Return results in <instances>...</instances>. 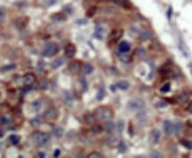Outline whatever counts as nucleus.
Returning <instances> with one entry per match:
<instances>
[{
  "label": "nucleus",
  "instance_id": "1",
  "mask_svg": "<svg viewBox=\"0 0 192 158\" xmlns=\"http://www.w3.org/2000/svg\"><path fill=\"white\" fill-rule=\"evenodd\" d=\"M95 117L98 121L102 122H108L111 121L113 118V111L111 108L106 107V106H100L95 110Z\"/></svg>",
  "mask_w": 192,
  "mask_h": 158
},
{
  "label": "nucleus",
  "instance_id": "2",
  "mask_svg": "<svg viewBox=\"0 0 192 158\" xmlns=\"http://www.w3.org/2000/svg\"><path fill=\"white\" fill-rule=\"evenodd\" d=\"M31 142L34 144L35 146H39V148H42V146L46 145L49 141V136L45 132H35L31 135L30 137Z\"/></svg>",
  "mask_w": 192,
  "mask_h": 158
},
{
  "label": "nucleus",
  "instance_id": "3",
  "mask_svg": "<svg viewBox=\"0 0 192 158\" xmlns=\"http://www.w3.org/2000/svg\"><path fill=\"white\" fill-rule=\"evenodd\" d=\"M60 51V46L57 44V43H47V44L44 46L43 51H42V55L44 57H52V56L57 55Z\"/></svg>",
  "mask_w": 192,
  "mask_h": 158
},
{
  "label": "nucleus",
  "instance_id": "4",
  "mask_svg": "<svg viewBox=\"0 0 192 158\" xmlns=\"http://www.w3.org/2000/svg\"><path fill=\"white\" fill-rule=\"evenodd\" d=\"M144 107V101L141 99H133V101H129L128 108L132 111H137V110H141Z\"/></svg>",
  "mask_w": 192,
  "mask_h": 158
},
{
  "label": "nucleus",
  "instance_id": "5",
  "mask_svg": "<svg viewBox=\"0 0 192 158\" xmlns=\"http://www.w3.org/2000/svg\"><path fill=\"white\" fill-rule=\"evenodd\" d=\"M122 37H123L122 29H113V30L111 31L110 34H109V42L115 43V42H117Z\"/></svg>",
  "mask_w": 192,
  "mask_h": 158
},
{
  "label": "nucleus",
  "instance_id": "6",
  "mask_svg": "<svg viewBox=\"0 0 192 158\" xmlns=\"http://www.w3.org/2000/svg\"><path fill=\"white\" fill-rule=\"evenodd\" d=\"M43 117H44V119L49 120V121H51V120H55L58 117V110L56 109V108H53V107L48 108V109L43 113Z\"/></svg>",
  "mask_w": 192,
  "mask_h": 158
},
{
  "label": "nucleus",
  "instance_id": "7",
  "mask_svg": "<svg viewBox=\"0 0 192 158\" xmlns=\"http://www.w3.org/2000/svg\"><path fill=\"white\" fill-rule=\"evenodd\" d=\"M35 80H36L35 75L34 74H31V73L26 74V75L23 77V83H24V85H26V87H30V85H32L33 83L35 82Z\"/></svg>",
  "mask_w": 192,
  "mask_h": 158
},
{
  "label": "nucleus",
  "instance_id": "8",
  "mask_svg": "<svg viewBox=\"0 0 192 158\" xmlns=\"http://www.w3.org/2000/svg\"><path fill=\"white\" fill-rule=\"evenodd\" d=\"M151 142L153 144H158L161 139V132L159 129H154L151 134Z\"/></svg>",
  "mask_w": 192,
  "mask_h": 158
},
{
  "label": "nucleus",
  "instance_id": "9",
  "mask_svg": "<svg viewBox=\"0 0 192 158\" xmlns=\"http://www.w3.org/2000/svg\"><path fill=\"white\" fill-rule=\"evenodd\" d=\"M66 58H73L76 53V46L74 44H67L64 48Z\"/></svg>",
  "mask_w": 192,
  "mask_h": 158
},
{
  "label": "nucleus",
  "instance_id": "10",
  "mask_svg": "<svg viewBox=\"0 0 192 158\" xmlns=\"http://www.w3.org/2000/svg\"><path fill=\"white\" fill-rule=\"evenodd\" d=\"M117 48H119V51H122V53H129L131 46L127 41H122V42H120Z\"/></svg>",
  "mask_w": 192,
  "mask_h": 158
},
{
  "label": "nucleus",
  "instance_id": "11",
  "mask_svg": "<svg viewBox=\"0 0 192 158\" xmlns=\"http://www.w3.org/2000/svg\"><path fill=\"white\" fill-rule=\"evenodd\" d=\"M184 132V124L182 123V122H176L175 124H174V128H173V132L176 135V136H179L182 132Z\"/></svg>",
  "mask_w": 192,
  "mask_h": 158
},
{
  "label": "nucleus",
  "instance_id": "12",
  "mask_svg": "<svg viewBox=\"0 0 192 158\" xmlns=\"http://www.w3.org/2000/svg\"><path fill=\"white\" fill-rule=\"evenodd\" d=\"M174 124L171 121H164L163 122V130L167 135H171L173 132Z\"/></svg>",
  "mask_w": 192,
  "mask_h": 158
},
{
  "label": "nucleus",
  "instance_id": "13",
  "mask_svg": "<svg viewBox=\"0 0 192 158\" xmlns=\"http://www.w3.org/2000/svg\"><path fill=\"white\" fill-rule=\"evenodd\" d=\"M112 1L124 9H131V6H132V4L129 0H112Z\"/></svg>",
  "mask_w": 192,
  "mask_h": 158
},
{
  "label": "nucleus",
  "instance_id": "14",
  "mask_svg": "<svg viewBox=\"0 0 192 158\" xmlns=\"http://www.w3.org/2000/svg\"><path fill=\"white\" fill-rule=\"evenodd\" d=\"M81 69H82V66L79 61H73V62H71L70 71L72 72V73H78Z\"/></svg>",
  "mask_w": 192,
  "mask_h": 158
},
{
  "label": "nucleus",
  "instance_id": "15",
  "mask_svg": "<svg viewBox=\"0 0 192 158\" xmlns=\"http://www.w3.org/2000/svg\"><path fill=\"white\" fill-rule=\"evenodd\" d=\"M117 57H119V59L124 63H129L131 61V56L129 55L128 53H122V51H119Z\"/></svg>",
  "mask_w": 192,
  "mask_h": 158
},
{
  "label": "nucleus",
  "instance_id": "16",
  "mask_svg": "<svg viewBox=\"0 0 192 158\" xmlns=\"http://www.w3.org/2000/svg\"><path fill=\"white\" fill-rule=\"evenodd\" d=\"M63 64H64V58L63 57H58L52 61V63H51V67L56 69H59V67L62 66Z\"/></svg>",
  "mask_w": 192,
  "mask_h": 158
},
{
  "label": "nucleus",
  "instance_id": "17",
  "mask_svg": "<svg viewBox=\"0 0 192 158\" xmlns=\"http://www.w3.org/2000/svg\"><path fill=\"white\" fill-rule=\"evenodd\" d=\"M114 128H115V125L112 121L106 122V124H105V126H104V130L106 132H108V134H112L113 130H114Z\"/></svg>",
  "mask_w": 192,
  "mask_h": 158
},
{
  "label": "nucleus",
  "instance_id": "18",
  "mask_svg": "<svg viewBox=\"0 0 192 158\" xmlns=\"http://www.w3.org/2000/svg\"><path fill=\"white\" fill-rule=\"evenodd\" d=\"M129 87H130V85H129V82L126 80H121L117 83V88H119V89L122 90V91H126V90H128Z\"/></svg>",
  "mask_w": 192,
  "mask_h": 158
},
{
  "label": "nucleus",
  "instance_id": "19",
  "mask_svg": "<svg viewBox=\"0 0 192 158\" xmlns=\"http://www.w3.org/2000/svg\"><path fill=\"white\" fill-rule=\"evenodd\" d=\"M189 97H190V93L189 92H184L179 96H177V101L178 103H185L186 101H188Z\"/></svg>",
  "mask_w": 192,
  "mask_h": 158
},
{
  "label": "nucleus",
  "instance_id": "20",
  "mask_svg": "<svg viewBox=\"0 0 192 158\" xmlns=\"http://www.w3.org/2000/svg\"><path fill=\"white\" fill-rule=\"evenodd\" d=\"M82 71H83V73L86 74V75H89V74H91L93 72V66L90 63H84V64L82 65Z\"/></svg>",
  "mask_w": 192,
  "mask_h": 158
},
{
  "label": "nucleus",
  "instance_id": "21",
  "mask_svg": "<svg viewBox=\"0 0 192 158\" xmlns=\"http://www.w3.org/2000/svg\"><path fill=\"white\" fill-rule=\"evenodd\" d=\"M151 38H152L151 32L147 31V30H143L141 32V34H140V39H141L142 41H147V40L151 39Z\"/></svg>",
  "mask_w": 192,
  "mask_h": 158
},
{
  "label": "nucleus",
  "instance_id": "22",
  "mask_svg": "<svg viewBox=\"0 0 192 158\" xmlns=\"http://www.w3.org/2000/svg\"><path fill=\"white\" fill-rule=\"evenodd\" d=\"M160 92L161 93H168V92H170V90H171V83L170 82H166L163 83V85L160 87Z\"/></svg>",
  "mask_w": 192,
  "mask_h": 158
},
{
  "label": "nucleus",
  "instance_id": "23",
  "mask_svg": "<svg viewBox=\"0 0 192 158\" xmlns=\"http://www.w3.org/2000/svg\"><path fill=\"white\" fill-rule=\"evenodd\" d=\"M9 140H10V142L13 144V145H16V144L19 143V136H17V135H11L10 137H9Z\"/></svg>",
  "mask_w": 192,
  "mask_h": 158
},
{
  "label": "nucleus",
  "instance_id": "24",
  "mask_svg": "<svg viewBox=\"0 0 192 158\" xmlns=\"http://www.w3.org/2000/svg\"><path fill=\"white\" fill-rule=\"evenodd\" d=\"M117 150H119L121 153H125V152L127 151V145H126V143H125L124 141H122V140H121L119 143H117Z\"/></svg>",
  "mask_w": 192,
  "mask_h": 158
},
{
  "label": "nucleus",
  "instance_id": "25",
  "mask_svg": "<svg viewBox=\"0 0 192 158\" xmlns=\"http://www.w3.org/2000/svg\"><path fill=\"white\" fill-rule=\"evenodd\" d=\"M102 129H104V127H102L100 125H97V124H93L92 128H91V132H92L93 134H99V132H102Z\"/></svg>",
  "mask_w": 192,
  "mask_h": 158
},
{
  "label": "nucleus",
  "instance_id": "26",
  "mask_svg": "<svg viewBox=\"0 0 192 158\" xmlns=\"http://www.w3.org/2000/svg\"><path fill=\"white\" fill-rule=\"evenodd\" d=\"M52 19L55 20V22H63V20H65V15L62 14V13H59V14L53 15Z\"/></svg>",
  "mask_w": 192,
  "mask_h": 158
},
{
  "label": "nucleus",
  "instance_id": "27",
  "mask_svg": "<svg viewBox=\"0 0 192 158\" xmlns=\"http://www.w3.org/2000/svg\"><path fill=\"white\" fill-rule=\"evenodd\" d=\"M53 135L57 138H60V137L63 136V129H62V127H56L53 129Z\"/></svg>",
  "mask_w": 192,
  "mask_h": 158
},
{
  "label": "nucleus",
  "instance_id": "28",
  "mask_svg": "<svg viewBox=\"0 0 192 158\" xmlns=\"http://www.w3.org/2000/svg\"><path fill=\"white\" fill-rule=\"evenodd\" d=\"M95 119H96V117H95V114H86V122H88L89 124H95Z\"/></svg>",
  "mask_w": 192,
  "mask_h": 158
},
{
  "label": "nucleus",
  "instance_id": "29",
  "mask_svg": "<svg viewBox=\"0 0 192 158\" xmlns=\"http://www.w3.org/2000/svg\"><path fill=\"white\" fill-rule=\"evenodd\" d=\"M180 144H182V146H185L186 148H188V150H192V142L191 141H188V140H182V141H180Z\"/></svg>",
  "mask_w": 192,
  "mask_h": 158
},
{
  "label": "nucleus",
  "instance_id": "30",
  "mask_svg": "<svg viewBox=\"0 0 192 158\" xmlns=\"http://www.w3.org/2000/svg\"><path fill=\"white\" fill-rule=\"evenodd\" d=\"M12 122V118H11L9 114H4L1 118V123L2 124H10Z\"/></svg>",
  "mask_w": 192,
  "mask_h": 158
},
{
  "label": "nucleus",
  "instance_id": "31",
  "mask_svg": "<svg viewBox=\"0 0 192 158\" xmlns=\"http://www.w3.org/2000/svg\"><path fill=\"white\" fill-rule=\"evenodd\" d=\"M171 62H167L166 64L163 65V66L161 67V74H166L168 73V72L170 71V67H171Z\"/></svg>",
  "mask_w": 192,
  "mask_h": 158
},
{
  "label": "nucleus",
  "instance_id": "32",
  "mask_svg": "<svg viewBox=\"0 0 192 158\" xmlns=\"http://www.w3.org/2000/svg\"><path fill=\"white\" fill-rule=\"evenodd\" d=\"M40 88L43 90H46L48 88V81L46 79H41L40 80Z\"/></svg>",
  "mask_w": 192,
  "mask_h": 158
},
{
  "label": "nucleus",
  "instance_id": "33",
  "mask_svg": "<svg viewBox=\"0 0 192 158\" xmlns=\"http://www.w3.org/2000/svg\"><path fill=\"white\" fill-rule=\"evenodd\" d=\"M108 144H110V145H113V144H117L119 142H117V137L115 136H110L108 138Z\"/></svg>",
  "mask_w": 192,
  "mask_h": 158
},
{
  "label": "nucleus",
  "instance_id": "34",
  "mask_svg": "<svg viewBox=\"0 0 192 158\" xmlns=\"http://www.w3.org/2000/svg\"><path fill=\"white\" fill-rule=\"evenodd\" d=\"M88 158H100V157H102V155L100 154V153H97V152H92V153H90V154H88V156H86Z\"/></svg>",
  "mask_w": 192,
  "mask_h": 158
},
{
  "label": "nucleus",
  "instance_id": "35",
  "mask_svg": "<svg viewBox=\"0 0 192 158\" xmlns=\"http://www.w3.org/2000/svg\"><path fill=\"white\" fill-rule=\"evenodd\" d=\"M186 130H187V134L192 137V122H188V123H187V129Z\"/></svg>",
  "mask_w": 192,
  "mask_h": 158
},
{
  "label": "nucleus",
  "instance_id": "36",
  "mask_svg": "<svg viewBox=\"0 0 192 158\" xmlns=\"http://www.w3.org/2000/svg\"><path fill=\"white\" fill-rule=\"evenodd\" d=\"M40 123H41V121H40L39 118H36V119H34V120L31 121V125H33V126H39Z\"/></svg>",
  "mask_w": 192,
  "mask_h": 158
},
{
  "label": "nucleus",
  "instance_id": "37",
  "mask_svg": "<svg viewBox=\"0 0 192 158\" xmlns=\"http://www.w3.org/2000/svg\"><path fill=\"white\" fill-rule=\"evenodd\" d=\"M4 16H6V12L2 8H0V22L4 19Z\"/></svg>",
  "mask_w": 192,
  "mask_h": 158
},
{
  "label": "nucleus",
  "instance_id": "38",
  "mask_svg": "<svg viewBox=\"0 0 192 158\" xmlns=\"http://www.w3.org/2000/svg\"><path fill=\"white\" fill-rule=\"evenodd\" d=\"M168 106V104L166 103V101H159V103H157V107L158 108H164Z\"/></svg>",
  "mask_w": 192,
  "mask_h": 158
},
{
  "label": "nucleus",
  "instance_id": "39",
  "mask_svg": "<svg viewBox=\"0 0 192 158\" xmlns=\"http://www.w3.org/2000/svg\"><path fill=\"white\" fill-rule=\"evenodd\" d=\"M151 156L152 157H162V155L160 154V153H157V152H152Z\"/></svg>",
  "mask_w": 192,
  "mask_h": 158
},
{
  "label": "nucleus",
  "instance_id": "40",
  "mask_svg": "<svg viewBox=\"0 0 192 158\" xmlns=\"http://www.w3.org/2000/svg\"><path fill=\"white\" fill-rule=\"evenodd\" d=\"M144 53H145V51L143 50V49H138L137 55L139 56V57H142V56H144Z\"/></svg>",
  "mask_w": 192,
  "mask_h": 158
},
{
  "label": "nucleus",
  "instance_id": "41",
  "mask_svg": "<svg viewBox=\"0 0 192 158\" xmlns=\"http://www.w3.org/2000/svg\"><path fill=\"white\" fill-rule=\"evenodd\" d=\"M117 125H119V132H123V128H124V123H123V122L121 121L120 123L117 124Z\"/></svg>",
  "mask_w": 192,
  "mask_h": 158
},
{
  "label": "nucleus",
  "instance_id": "42",
  "mask_svg": "<svg viewBox=\"0 0 192 158\" xmlns=\"http://www.w3.org/2000/svg\"><path fill=\"white\" fill-rule=\"evenodd\" d=\"M60 153H61L60 152V150H56L55 153H53V157H58L60 155Z\"/></svg>",
  "mask_w": 192,
  "mask_h": 158
},
{
  "label": "nucleus",
  "instance_id": "43",
  "mask_svg": "<svg viewBox=\"0 0 192 158\" xmlns=\"http://www.w3.org/2000/svg\"><path fill=\"white\" fill-rule=\"evenodd\" d=\"M37 156H40V157H44V156H45V154H44V153H39V154H37Z\"/></svg>",
  "mask_w": 192,
  "mask_h": 158
}]
</instances>
